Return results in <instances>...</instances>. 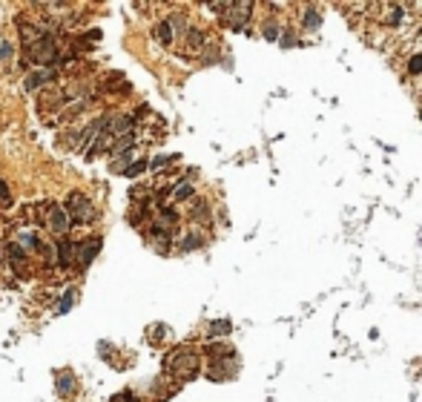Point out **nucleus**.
Here are the masks:
<instances>
[{"label": "nucleus", "mask_w": 422, "mask_h": 402, "mask_svg": "<svg viewBox=\"0 0 422 402\" xmlns=\"http://www.w3.org/2000/svg\"><path fill=\"white\" fill-rule=\"evenodd\" d=\"M63 213L69 215L72 221H92L95 207H92V201L83 193H69L66 196V204H63Z\"/></svg>", "instance_id": "obj_1"}, {"label": "nucleus", "mask_w": 422, "mask_h": 402, "mask_svg": "<svg viewBox=\"0 0 422 402\" xmlns=\"http://www.w3.org/2000/svg\"><path fill=\"white\" fill-rule=\"evenodd\" d=\"M55 55H58V49H55L52 37H37L35 43H29V58L35 63H40V66H49V63L55 61Z\"/></svg>", "instance_id": "obj_2"}, {"label": "nucleus", "mask_w": 422, "mask_h": 402, "mask_svg": "<svg viewBox=\"0 0 422 402\" xmlns=\"http://www.w3.org/2000/svg\"><path fill=\"white\" fill-rule=\"evenodd\" d=\"M98 250H101V239H87V241H80L78 250H75V264L87 270L89 264H92V259L98 256Z\"/></svg>", "instance_id": "obj_3"}, {"label": "nucleus", "mask_w": 422, "mask_h": 402, "mask_svg": "<svg viewBox=\"0 0 422 402\" xmlns=\"http://www.w3.org/2000/svg\"><path fill=\"white\" fill-rule=\"evenodd\" d=\"M55 388H58V396H63V399L78 391V382H75L72 371H61V374L55 376Z\"/></svg>", "instance_id": "obj_4"}, {"label": "nucleus", "mask_w": 422, "mask_h": 402, "mask_svg": "<svg viewBox=\"0 0 422 402\" xmlns=\"http://www.w3.org/2000/svg\"><path fill=\"white\" fill-rule=\"evenodd\" d=\"M49 227H52L55 233L69 230V215L63 213V207H49Z\"/></svg>", "instance_id": "obj_5"}, {"label": "nucleus", "mask_w": 422, "mask_h": 402, "mask_svg": "<svg viewBox=\"0 0 422 402\" xmlns=\"http://www.w3.org/2000/svg\"><path fill=\"white\" fill-rule=\"evenodd\" d=\"M49 78H52V72H49V69L32 72V75H29V78L23 80V90H26V92H35L37 86H44V83H46V80H49Z\"/></svg>", "instance_id": "obj_6"}, {"label": "nucleus", "mask_w": 422, "mask_h": 402, "mask_svg": "<svg viewBox=\"0 0 422 402\" xmlns=\"http://www.w3.org/2000/svg\"><path fill=\"white\" fill-rule=\"evenodd\" d=\"M75 250H78V244L69 239L61 241V253H58V261H61V267H69L72 261H75Z\"/></svg>", "instance_id": "obj_7"}, {"label": "nucleus", "mask_w": 422, "mask_h": 402, "mask_svg": "<svg viewBox=\"0 0 422 402\" xmlns=\"http://www.w3.org/2000/svg\"><path fill=\"white\" fill-rule=\"evenodd\" d=\"M75 302H78V287H66L63 296H61V304H58V313L72 310V304H75Z\"/></svg>", "instance_id": "obj_8"}, {"label": "nucleus", "mask_w": 422, "mask_h": 402, "mask_svg": "<svg viewBox=\"0 0 422 402\" xmlns=\"http://www.w3.org/2000/svg\"><path fill=\"white\" fill-rule=\"evenodd\" d=\"M147 167H150V161H132L130 167L123 170V175H126V178H135V175H141Z\"/></svg>", "instance_id": "obj_9"}, {"label": "nucleus", "mask_w": 422, "mask_h": 402, "mask_svg": "<svg viewBox=\"0 0 422 402\" xmlns=\"http://www.w3.org/2000/svg\"><path fill=\"white\" fill-rule=\"evenodd\" d=\"M158 37L164 43H173V20H161L158 23Z\"/></svg>", "instance_id": "obj_10"}, {"label": "nucleus", "mask_w": 422, "mask_h": 402, "mask_svg": "<svg viewBox=\"0 0 422 402\" xmlns=\"http://www.w3.org/2000/svg\"><path fill=\"white\" fill-rule=\"evenodd\" d=\"M6 250H9V259H12V264L18 267L20 261H23V247H20V244H9Z\"/></svg>", "instance_id": "obj_11"}, {"label": "nucleus", "mask_w": 422, "mask_h": 402, "mask_svg": "<svg viewBox=\"0 0 422 402\" xmlns=\"http://www.w3.org/2000/svg\"><path fill=\"white\" fill-rule=\"evenodd\" d=\"M12 58H15V49H12V43L3 40V43H0V63H9Z\"/></svg>", "instance_id": "obj_12"}, {"label": "nucleus", "mask_w": 422, "mask_h": 402, "mask_svg": "<svg viewBox=\"0 0 422 402\" xmlns=\"http://www.w3.org/2000/svg\"><path fill=\"white\" fill-rule=\"evenodd\" d=\"M173 158H178V155H158L155 161H150V167H152V170H161V167H167Z\"/></svg>", "instance_id": "obj_13"}, {"label": "nucleus", "mask_w": 422, "mask_h": 402, "mask_svg": "<svg viewBox=\"0 0 422 402\" xmlns=\"http://www.w3.org/2000/svg\"><path fill=\"white\" fill-rule=\"evenodd\" d=\"M190 196H193V187H190L187 181H184V184H178V190H176V198H178V201H184V198H190Z\"/></svg>", "instance_id": "obj_14"}, {"label": "nucleus", "mask_w": 422, "mask_h": 402, "mask_svg": "<svg viewBox=\"0 0 422 402\" xmlns=\"http://www.w3.org/2000/svg\"><path fill=\"white\" fill-rule=\"evenodd\" d=\"M210 333H230V322H213Z\"/></svg>", "instance_id": "obj_15"}, {"label": "nucleus", "mask_w": 422, "mask_h": 402, "mask_svg": "<svg viewBox=\"0 0 422 402\" xmlns=\"http://www.w3.org/2000/svg\"><path fill=\"white\" fill-rule=\"evenodd\" d=\"M9 198V187H6V181L0 178V201H6Z\"/></svg>", "instance_id": "obj_16"}, {"label": "nucleus", "mask_w": 422, "mask_h": 402, "mask_svg": "<svg viewBox=\"0 0 422 402\" xmlns=\"http://www.w3.org/2000/svg\"><path fill=\"white\" fill-rule=\"evenodd\" d=\"M0 264H3V256H0Z\"/></svg>", "instance_id": "obj_17"}]
</instances>
